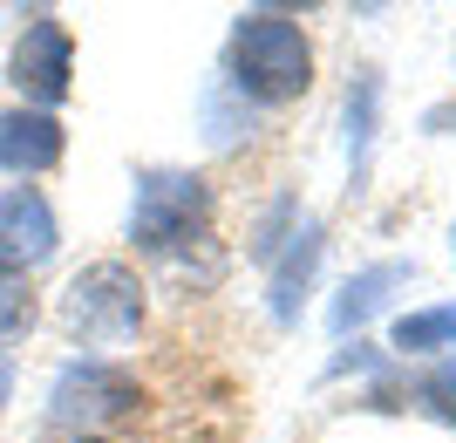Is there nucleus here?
I'll use <instances>...</instances> for the list:
<instances>
[{
  "label": "nucleus",
  "instance_id": "1",
  "mask_svg": "<svg viewBox=\"0 0 456 443\" xmlns=\"http://www.w3.org/2000/svg\"><path fill=\"white\" fill-rule=\"evenodd\" d=\"M314 82V41L293 14L252 7L232 28V89L252 103H293Z\"/></svg>",
  "mask_w": 456,
  "mask_h": 443
},
{
  "label": "nucleus",
  "instance_id": "2",
  "mask_svg": "<svg viewBox=\"0 0 456 443\" xmlns=\"http://www.w3.org/2000/svg\"><path fill=\"white\" fill-rule=\"evenodd\" d=\"M130 239L136 252H157V259H184L191 246L211 239V185L198 171H157L136 177V198H130Z\"/></svg>",
  "mask_w": 456,
  "mask_h": 443
},
{
  "label": "nucleus",
  "instance_id": "3",
  "mask_svg": "<svg viewBox=\"0 0 456 443\" xmlns=\"http://www.w3.org/2000/svg\"><path fill=\"white\" fill-rule=\"evenodd\" d=\"M136 382L110 362H69L48 389V443H102L130 423Z\"/></svg>",
  "mask_w": 456,
  "mask_h": 443
},
{
  "label": "nucleus",
  "instance_id": "4",
  "mask_svg": "<svg viewBox=\"0 0 456 443\" xmlns=\"http://www.w3.org/2000/svg\"><path fill=\"white\" fill-rule=\"evenodd\" d=\"M61 328L82 348H116L143 328V280L123 259H95L61 287Z\"/></svg>",
  "mask_w": 456,
  "mask_h": 443
},
{
  "label": "nucleus",
  "instance_id": "5",
  "mask_svg": "<svg viewBox=\"0 0 456 443\" xmlns=\"http://www.w3.org/2000/svg\"><path fill=\"white\" fill-rule=\"evenodd\" d=\"M69 82H76V41L61 28L55 14H28L20 28V48H14V89L28 96V110H48L69 96Z\"/></svg>",
  "mask_w": 456,
  "mask_h": 443
},
{
  "label": "nucleus",
  "instance_id": "6",
  "mask_svg": "<svg viewBox=\"0 0 456 443\" xmlns=\"http://www.w3.org/2000/svg\"><path fill=\"white\" fill-rule=\"evenodd\" d=\"M61 246V226H55V205L48 192L35 185H14V192H0V273H28L48 267Z\"/></svg>",
  "mask_w": 456,
  "mask_h": 443
},
{
  "label": "nucleus",
  "instance_id": "7",
  "mask_svg": "<svg viewBox=\"0 0 456 443\" xmlns=\"http://www.w3.org/2000/svg\"><path fill=\"white\" fill-rule=\"evenodd\" d=\"M61 151H69V136H61V116L48 110H0V171L7 177H41L55 171Z\"/></svg>",
  "mask_w": 456,
  "mask_h": 443
},
{
  "label": "nucleus",
  "instance_id": "8",
  "mask_svg": "<svg viewBox=\"0 0 456 443\" xmlns=\"http://www.w3.org/2000/svg\"><path fill=\"white\" fill-rule=\"evenodd\" d=\"M273 259H280V267H273V321L293 328V321H300V300H306V280H314V267H321V226L300 218L293 239H286Z\"/></svg>",
  "mask_w": 456,
  "mask_h": 443
},
{
  "label": "nucleus",
  "instance_id": "9",
  "mask_svg": "<svg viewBox=\"0 0 456 443\" xmlns=\"http://www.w3.org/2000/svg\"><path fill=\"white\" fill-rule=\"evenodd\" d=\"M409 280H416V267H409V259H381V267H362V273L341 287V300H334V314H327V328L347 341L362 321H375V314H381L388 287H409Z\"/></svg>",
  "mask_w": 456,
  "mask_h": 443
},
{
  "label": "nucleus",
  "instance_id": "10",
  "mask_svg": "<svg viewBox=\"0 0 456 443\" xmlns=\"http://www.w3.org/2000/svg\"><path fill=\"white\" fill-rule=\"evenodd\" d=\"M456 341V321L450 308H429V314H402L395 328H388V348H402V355H436V348Z\"/></svg>",
  "mask_w": 456,
  "mask_h": 443
},
{
  "label": "nucleus",
  "instance_id": "11",
  "mask_svg": "<svg viewBox=\"0 0 456 443\" xmlns=\"http://www.w3.org/2000/svg\"><path fill=\"white\" fill-rule=\"evenodd\" d=\"M35 328V287L20 273H0V341H20Z\"/></svg>",
  "mask_w": 456,
  "mask_h": 443
},
{
  "label": "nucleus",
  "instance_id": "12",
  "mask_svg": "<svg viewBox=\"0 0 456 443\" xmlns=\"http://www.w3.org/2000/svg\"><path fill=\"white\" fill-rule=\"evenodd\" d=\"M368 116H375V82H354V89H347V123H354V177L368 171Z\"/></svg>",
  "mask_w": 456,
  "mask_h": 443
},
{
  "label": "nucleus",
  "instance_id": "13",
  "mask_svg": "<svg viewBox=\"0 0 456 443\" xmlns=\"http://www.w3.org/2000/svg\"><path fill=\"white\" fill-rule=\"evenodd\" d=\"M422 403L436 409L443 423H456V355H450V362H436L429 375H422Z\"/></svg>",
  "mask_w": 456,
  "mask_h": 443
},
{
  "label": "nucleus",
  "instance_id": "14",
  "mask_svg": "<svg viewBox=\"0 0 456 443\" xmlns=\"http://www.w3.org/2000/svg\"><path fill=\"white\" fill-rule=\"evenodd\" d=\"M422 130H436V136H456V103H436V110L422 116Z\"/></svg>",
  "mask_w": 456,
  "mask_h": 443
},
{
  "label": "nucleus",
  "instance_id": "15",
  "mask_svg": "<svg viewBox=\"0 0 456 443\" xmlns=\"http://www.w3.org/2000/svg\"><path fill=\"white\" fill-rule=\"evenodd\" d=\"M14 403V362H7V348H0V409Z\"/></svg>",
  "mask_w": 456,
  "mask_h": 443
},
{
  "label": "nucleus",
  "instance_id": "16",
  "mask_svg": "<svg viewBox=\"0 0 456 443\" xmlns=\"http://www.w3.org/2000/svg\"><path fill=\"white\" fill-rule=\"evenodd\" d=\"M450 246H456V232H450Z\"/></svg>",
  "mask_w": 456,
  "mask_h": 443
},
{
  "label": "nucleus",
  "instance_id": "17",
  "mask_svg": "<svg viewBox=\"0 0 456 443\" xmlns=\"http://www.w3.org/2000/svg\"><path fill=\"white\" fill-rule=\"evenodd\" d=\"M450 321H456V308H450Z\"/></svg>",
  "mask_w": 456,
  "mask_h": 443
}]
</instances>
